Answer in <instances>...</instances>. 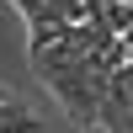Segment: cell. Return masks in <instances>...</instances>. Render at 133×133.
<instances>
[{"label": "cell", "instance_id": "277c9868", "mask_svg": "<svg viewBox=\"0 0 133 133\" xmlns=\"http://www.w3.org/2000/svg\"><path fill=\"white\" fill-rule=\"evenodd\" d=\"M0 101H11V96H5V91H0Z\"/></svg>", "mask_w": 133, "mask_h": 133}, {"label": "cell", "instance_id": "7a4b0ae2", "mask_svg": "<svg viewBox=\"0 0 133 133\" xmlns=\"http://www.w3.org/2000/svg\"><path fill=\"white\" fill-rule=\"evenodd\" d=\"M0 133H37V117H32L27 107H16V112H11L5 123H0Z\"/></svg>", "mask_w": 133, "mask_h": 133}, {"label": "cell", "instance_id": "3957f363", "mask_svg": "<svg viewBox=\"0 0 133 133\" xmlns=\"http://www.w3.org/2000/svg\"><path fill=\"white\" fill-rule=\"evenodd\" d=\"M11 112H16V101H0V123H5V117H11Z\"/></svg>", "mask_w": 133, "mask_h": 133}, {"label": "cell", "instance_id": "6da1fadb", "mask_svg": "<svg viewBox=\"0 0 133 133\" xmlns=\"http://www.w3.org/2000/svg\"><path fill=\"white\" fill-rule=\"evenodd\" d=\"M91 5H101V16L112 21V27L123 32V37L133 32V0H91Z\"/></svg>", "mask_w": 133, "mask_h": 133}]
</instances>
